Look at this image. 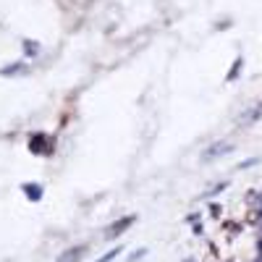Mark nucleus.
<instances>
[{"mask_svg": "<svg viewBox=\"0 0 262 262\" xmlns=\"http://www.w3.org/2000/svg\"><path fill=\"white\" fill-rule=\"evenodd\" d=\"M131 223H134V215H131V218H121V223H116L113 228H108V233H110V236H118L123 228H129Z\"/></svg>", "mask_w": 262, "mask_h": 262, "instance_id": "nucleus-4", "label": "nucleus"}, {"mask_svg": "<svg viewBox=\"0 0 262 262\" xmlns=\"http://www.w3.org/2000/svg\"><path fill=\"white\" fill-rule=\"evenodd\" d=\"M231 150H233V144H231V142H218V144H212L210 150H204V157H207V160H212V157L225 155V152H231Z\"/></svg>", "mask_w": 262, "mask_h": 262, "instance_id": "nucleus-1", "label": "nucleus"}, {"mask_svg": "<svg viewBox=\"0 0 262 262\" xmlns=\"http://www.w3.org/2000/svg\"><path fill=\"white\" fill-rule=\"evenodd\" d=\"M24 191H27V197H29L32 202H40V199H42V186H37V184H27Z\"/></svg>", "mask_w": 262, "mask_h": 262, "instance_id": "nucleus-3", "label": "nucleus"}, {"mask_svg": "<svg viewBox=\"0 0 262 262\" xmlns=\"http://www.w3.org/2000/svg\"><path fill=\"white\" fill-rule=\"evenodd\" d=\"M259 113H262V102H259V105H257L254 110H246V113H244V123H249V121H257V118H259Z\"/></svg>", "mask_w": 262, "mask_h": 262, "instance_id": "nucleus-6", "label": "nucleus"}, {"mask_svg": "<svg viewBox=\"0 0 262 262\" xmlns=\"http://www.w3.org/2000/svg\"><path fill=\"white\" fill-rule=\"evenodd\" d=\"M241 66H244V58H236L233 68H231V71H228V82H233V79L238 76V71H241Z\"/></svg>", "mask_w": 262, "mask_h": 262, "instance_id": "nucleus-7", "label": "nucleus"}, {"mask_svg": "<svg viewBox=\"0 0 262 262\" xmlns=\"http://www.w3.org/2000/svg\"><path fill=\"white\" fill-rule=\"evenodd\" d=\"M87 252V246H74V249H68V252H63L61 257H58V262H74V259H79Z\"/></svg>", "mask_w": 262, "mask_h": 262, "instance_id": "nucleus-2", "label": "nucleus"}, {"mask_svg": "<svg viewBox=\"0 0 262 262\" xmlns=\"http://www.w3.org/2000/svg\"><path fill=\"white\" fill-rule=\"evenodd\" d=\"M118 254H121V246H116V249H110V252H108V254H102V257H100L97 262H110V259H116Z\"/></svg>", "mask_w": 262, "mask_h": 262, "instance_id": "nucleus-8", "label": "nucleus"}, {"mask_svg": "<svg viewBox=\"0 0 262 262\" xmlns=\"http://www.w3.org/2000/svg\"><path fill=\"white\" fill-rule=\"evenodd\" d=\"M14 71H24V63H11L6 68H0V76H14Z\"/></svg>", "mask_w": 262, "mask_h": 262, "instance_id": "nucleus-5", "label": "nucleus"}, {"mask_svg": "<svg viewBox=\"0 0 262 262\" xmlns=\"http://www.w3.org/2000/svg\"><path fill=\"white\" fill-rule=\"evenodd\" d=\"M27 55H29V58H34V55H37V53H34V50H37V45H34V42H27Z\"/></svg>", "mask_w": 262, "mask_h": 262, "instance_id": "nucleus-9", "label": "nucleus"}]
</instances>
